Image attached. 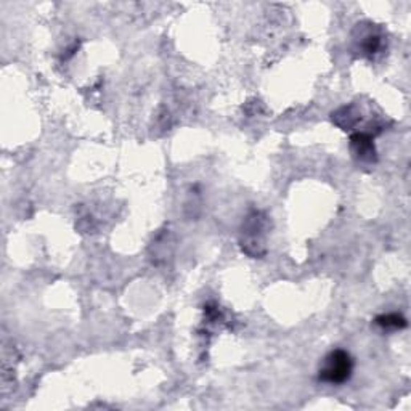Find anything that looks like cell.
I'll list each match as a JSON object with an SVG mask.
<instances>
[{
	"label": "cell",
	"mask_w": 411,
	"mask_h": 411,
	"mask_svg": "<svg viewBox=\"0 0 411 411\" xmlns=\"http://www.w3.org/2000/svg\"><path fill=\"white\" fill-rule=\"evenodd\" d=\"M352 373H354V358L350 357L349 352L336 349L323 358L320 372H318V379L321 383L339 386L347 383Z\"/></svg>",
	"instance_id": "obj_1"
},
{
	"label": "cell",
	"mask_w": 411,
	"mask_h": 411,
	"mask_svg": "<svg viewBox=\"0 0 411 411\" xmlns=\"http://www.w3.org/2000/svg\"><path fill=\"white\" fill-rule=\"evenodd\" d=\"M267 217L262 212L254 211L246 219L241 231L243 251L251 257H260L265 254V233H267Z\"/></svg>",
	"instance_id": "obj_2"
},
{
	"label": "cell",
	"mask_w": 411,
	"mask_h": 411,
	"mask_svg": "<svg viewBox=\"0 0 411 411\" xmlns=\"http://www.w3.org/2000/svg\"><path fill=\"white\" fill-rule=\"evenodd\" d=\"M350 148L354 152L355 158L364 161V163H373L376 161V148L373 143V137L368 132H357L350 137Z\"/></svg>",
	"instance_id": "obj_3"
},
{
	"label": "cell",
	"mask_w": 411,
	"mask_h": 411,
	"mask_svg": "<svg viewBox=\"0 0 411 411\" xmlns=\"http://www.w3.org/2000/svg\"><path fill=\"white\" fill-rule=\"evenodd\" d=\"M376 325L383 329H402L407 326V320L400 314H386L376 318Z\"/></svg>",
	"instance_id": "obj_4"
},
{
	"label": "cell",
	"mask_w": 411,
	"mask_h": 411,
	"mask_svg": "<svg viewBox=\"0 0 411 411\" xmlns=\"http://www.w3.org/2000/svg\"><path fill=\"white\" fill-rule=\"evenodd\" d=\"M360 49L364 55H374L376 51L381 49V37L378 34H373V32H367L363 36V40L360 44Z\"/></svg>",
	"instance_id": "obj_5"
}]
</instances>
